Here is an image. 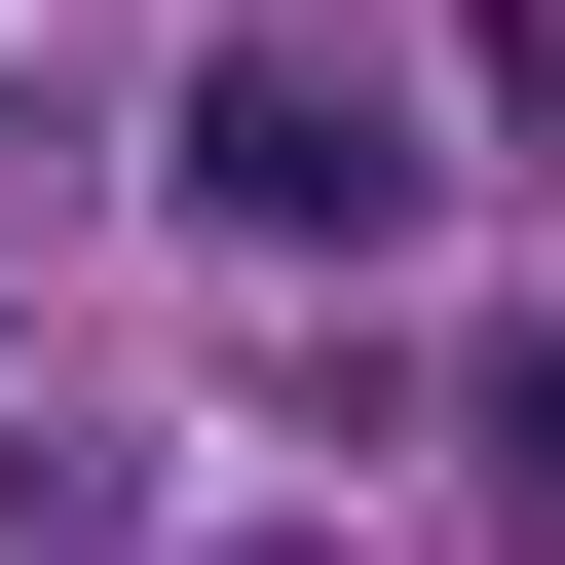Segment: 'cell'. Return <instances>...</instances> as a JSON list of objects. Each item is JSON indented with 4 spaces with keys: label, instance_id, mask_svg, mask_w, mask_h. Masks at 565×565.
<instances>
[{
    "label": "cell",
    "instance_id": "cell-2",
    "mask_svg": "<svg viewBox=\"0 0 565 565\" xmlns=\"http://www.w3.org/2000/svg\"><path fill=\"white\" fill-rule=\"evenodd\" d=\"M0 490H39V452H0Z\"/></svg>",
    "mask_w": 565,
    "mask_h": 565
},
{
    "label": "cell",
    "instance_id": "cell-1",
    "mask_svg": "<svg viewBox=\"0 0 565 565\" xmlns=\"http://www.w3.org/2000/svg\"><path fill=\"white\" fill-rule=\"evenodd\" d=\"M151 189H189L226 264H415V189H452V151H415V76H377V39H302V0H264V39H189V76H151Z\"/></svg>",
    "mask_w": 565,
    "mask_h": 565
}]
</instances>
